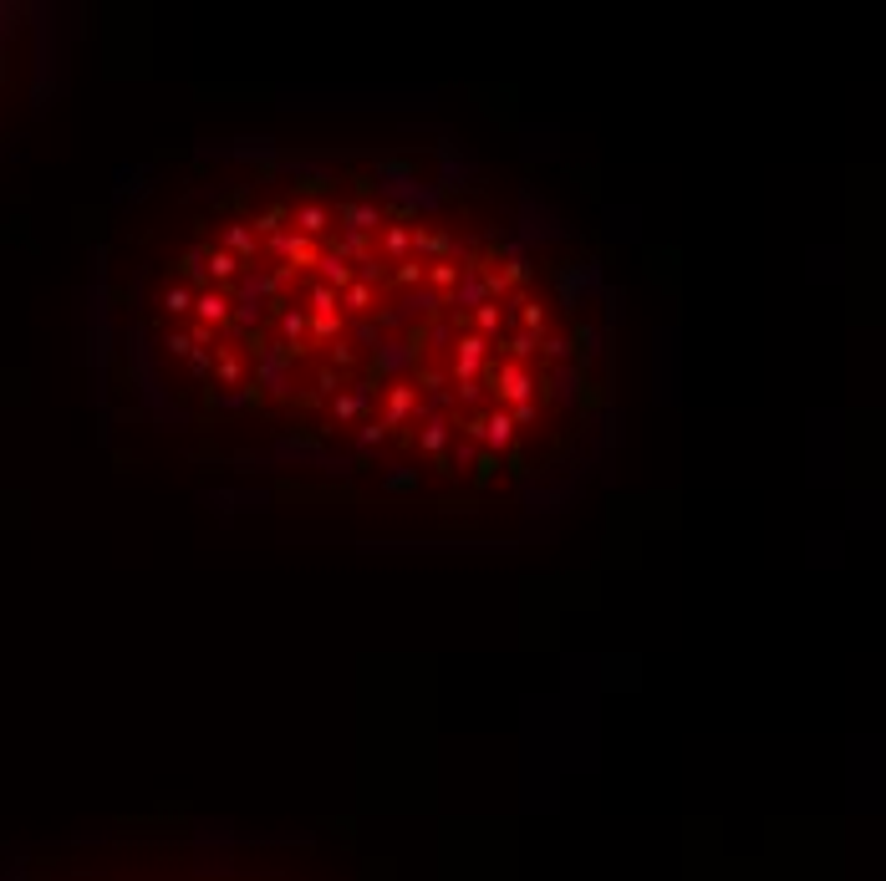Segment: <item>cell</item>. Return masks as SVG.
Listing matches in <instances>:
<instances>
[{"mask_svg":"<svg viewBox=\"0 0 886 881\" xmlns=\"http://www.w3.org/2000/svg\"><path fill=\"white\" fill-rule=\"evenodd\" d=\"M153 321L204 418L459 494L556 459L601 352L561 265L413 158L219 184L158 265Z\"/></svg>","mask_w":886,"mask_h":881,"instance_id":"cell-1","label":"cell"},{"mask_svg":"<svg viewBox=\"0 0 886 881\" xmlns=\"http://www.w3.org/2000/svg\"><path fill=\"white\" fill-rule=\"evenodd\" d=\"M41 881H296V876H102V871H87V876H41Z\"/></svg>","mask_w":886,"mask_h":881,"instance_id":"cell-2","label":"cell"}]
</instances>
